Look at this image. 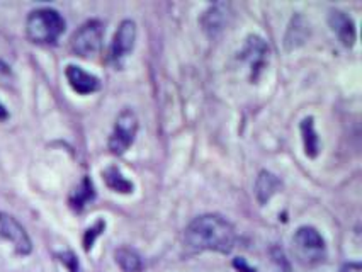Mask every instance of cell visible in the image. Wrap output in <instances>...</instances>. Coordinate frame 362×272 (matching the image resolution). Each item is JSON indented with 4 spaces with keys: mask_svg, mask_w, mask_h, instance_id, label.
<instances>
[{
    "mask_svg": "<svg viewBox=\"0 0 362 272\" xmlns=\"http://www.w3.org/2000/svg\"><path fill=\"white\" fill-rule=\"evenodd\" d=\"M235 228L225 218L218 215H204L196 218L186 230V242L194 250H213L230 254L235 247Z\"/></svg>",
    "mask_w": 362,
    "mask_h": 272,
    "instance_id": "6da1fadb",
    "label": "cell"
},
{
    "mask_svg": "<svg viewBox=\"0 0 362 272\" xmlns=\"http://www.w3.org/2000/svg\"><path fill=\"white\" fill-rule=\"evenodd\" d=\"M65 29V20L54 9H37L29 14L26 23L28 37L33 43L52 45Z\"/></svg>",
    "mask_w": 362,
    "mask_h": 272,
    "instance_id": "7a4b0ae2",
    "label": "cell"
},
{
    "mask_svg": "<svg viewBox=\"0 0 362 272\" xmlns=\"http://www.w3.org/2000/svg\"><path fill=\"white\" fill-rule=\"evenodd\" d=\"M138 133V118L132 109H123L117 116L112 135L109 138V150L115 155H123L133 145Z\"/></svg>",
    "mask_w": 362,
    "mask_h": 272,
    "instance_id": "3957f363",
    "label": "cell"
},
{
    "mask_svg": "<svg viewBox=\"0 0 362 272\" xmlns=\"http://www.w3.org/2000/svg\"><path fill=\"white\" fill-rule=\"evenodd\" d=\"M104 28L99 20H88L71 36V52L77 57L88 58L95 54L103 45Z\"/></svg>",
    "mask_w": 362,
    "mask_h": 272,
    "instance_id": "277c9868",
    "label": "cell"
},
{
    "mask_svg": "<svg viewBox=\"0 0 362 272\" xmlns=\"http://www.w3.org/2000/svg\"><path fill=\"white\" fill-rule=\"evenodd\" d=\"M134 41H136V24L133 20L126 19L117 28L115 40H112L111 52H109V58L116 66L123 64V60L133 52Z\"/></svg>",
    "mask_w": 362,
    "mask_h": 272,
    "instance_id": "5b68a950",
    "label": "cell"
},
{
    "mask_svg": "<svg viewBox=\"0 0 362 272\" xmlns=\"http://www.w3.org/2000/svg\"><path fill=\"white\" fill-rule=\"evenodd\" d=\"M0 235L14 245L16 252L19 255L31 254L33 244L26 230L14 216L7 215V213H0Z\"/></svg>",
    "mask_w": 362,
    "mask_h": 272,
    "instance_id": "8992f818",
    "label": "cell"
},
{
    "mask_svg": "<svg viewBox=\"0 0 362 272\" xmlns=\"http://www.w3.org/2000/svg\"><path fill=\"white\" fill-rule=\"evenodd\" d=\"M66 81H69L70 87L77 94L87 95L92 94V92H98L100 89V81L95 75L86 72L77 65H69L65 70Z\"/></svg>",
    "mask_w": 362,
    "mask_h": 272,
    "instance_id": "52a82bcc",
    "label": "cell"
},
{
    "mask_svg": "<svg viewBox=\"0 0 362 272\" xmlns=\"http://www.w3.org/2000/svg\"><path fill=\"white\" fill-rule=\"evenodd\" d=\"M267 54H269V48L262 37L259 36L248 37L245 52H243V58H245L248 65H250L252 78H254V81H257L259 73L262 72L265 60H267Z\"/></svg>",
    "mask_w": 362,
    "mask_h": 272,
    "instance_id": "ba28073f",
    "label": "cell"
},
{
    "mask_svg": "<svg viewBox=\"0 0 362 272\" xmlns=\"http://www.w3.org/2000/svg\"><path fill=\"white\" fill-rule=\"evenodd\" d=\"M328 23H330L332 31L339 36L344 46H352L356 41V24L342 11H332L328 16Z\"/></svg>",
    "mask_w": 362,
    "mask_h": 272,
    "instance_id": "9c48e42d",
    "label": "cell"
},
{
    "mask_svg": "<svg viewBox=\"0 0 362 272\" xmlns=\"http://www.w3.org/2000/svg\"><path fill=\"white\" fill-rule=\"evenodd\" d=\"M279 187H281L279 179H277L274 174L267 172V170H262L255 181L257 201H259L260 204H265L269 199L272 198V196L276 194Z\"/></svg>",
    "mask_w": 362,
    "mask_h": 272,
    "instance_id": "30bf717a",
    "label": "cell"
},
{
    "mask_svg": "<svg viewBox=\"0 0 362 272\" xmlns=\"http://www.w3.org/2000/svg\"><path fill=\"white\" fill-rule=\"evenodd\" d=\"M296 244L301 247V249L308 250V252H320L325 247V240L320 235L318 230L313 227H301L296 232V237H294Z\"/></svg>",
    "mask_w": 362,
    "mask_h": 272,
    "instance_id": "8fae6325",
    "label": "cell"
},
{
    "mask_svg": "<svg viewBox=\"0 0 362 272\" xmlns=\"http://www.w3.org/2000/svg\"><path fill=\"white\" fill-rule=\"evenodd\" d=\"M103 177L109 189L119 192V194H129V192H133L134 189L133 182L128 181L116 165L107 167V169L103 172Z\"/></svg>",
    "mask_w": 362,
    "mask_h": 272,
    "instance_id": "7c38bea8",
    "label": "cell"
},
{
    "mask_svg": "<svg viewBox=\"0 0 362 272\" xmlns=\"http://www.w3.org/2000/svg\"><path fill=\"white\" fill-rule=\"evenodd\" d=\"M301 135L303 145H305V152L310 158H315L320 152V138L315 131L313 118H305L301 121Z\"/></svg>",
    "mask_w": 362,
    "mask_h": 272,
    "instance_id": "4fadbf2b",
    "label": "cell"
},
{
    "mask_svg": "<svg viewBox=\"0 0 362 272\" xmlns=\"http://www.w3.org/2000/svg\"><path fill=\"white\" fill-rule=\"evenodd\" d=\"M94 198H95L94 186H92L90 179L86 177L82 182H80L77 189L74 191V194L70 196V206L74 208L75 211H82V209L86 208Z\"/></svg>",
    "mask_w": 362,
    "mask_h": 272,
    "instance_id": "5bb4252c",
    "label": "cell"
},
{
    "mask_svg": "<svg viewBox=\"0 0 362 272\" xmlns=\"http://www.w3.org/2000/svg\"><path fill=\"white\" fill-rule=\"evenodd\" d=\"M116 262L124 272H141L143 271V261L134 250L123 247V249L116 250Z\"/></svg>",
    "mask_w": 362,
    "mask_h": 272,
    "instance_id": "9a60e30c",
    "label": "cell"
},
{
    "mask_svg": "<svg viewBox=\"0 0 362 272\" xmlns=\"http://www.w3.org/2000/svg\"><path fill=\"white\" fill-rule=\"evenodd\" d=\"M104 228H106V223H104L103 220L100 221H98V223L94 225V227H90L86 232V235H83V249L87 250H90L92 247H94V242H95V238H98L100 233L104 232Z\"/></svg>",
    "mask_w": 362,
    "mask_h": 272,
    "instance_id": "2e32d148",
    "label": "cell"
},
{
    "mask_svg": "<svg viewBox=\"0 0 362 272\" xmlns=\"http://www.w3.org/2000/svg\"><path fill=\"white\" fill-rule=\"evenodd\" d=\"M58 259H60V261L65 264L66 269H69L70 272H78V261H77V257H75V255L71 252L58 254Z\"/></svg>",
    "mask_w": 362,
    "mask_h": 272,
    "instance_id": "e0dca14e",
    "label": "cell"
},
{
    "mask_svg": "<svg viewBox=\"0 0 362 272\" xmlns=\"http://www.w3.org/2000/svg\"><path fill=\"white\" fill-rule=\"evenodd\" d=\"M233 266H235V269H237L238 272H257V271L254 269V267L248 266V262H247L243 257H237V259H235Z\"/></svg>",
    "mask_w": 362,
    "mask_h": 272,
    "instance_id": "ac0fdd59",
    "label": "cell"
},
{
    "mask_svg": "<svg viewBox=\"0 0 362 272\" xmlns=\"http://www.w3.org/2000/svg\"><path fill=\"white\" fill-rule=\"evenodd\" d=\"M340 272H362V266L359 262H349V264H344L342 271Z\"/></svg>",
    "mask_w": 362,
    "mask_h": 272,
    "instance_id": "d6986e66",
    "label": "cell"
},
{
    "mask_svg": "<svg viewBox=\"0 0 362 272\" xmlns=\"http://www.w3.org/2000/svg\"><path fill=\"white\" fill-rule=\"evenodd\" d=\"M9 118V112H7V109L0 104V119H7Z\"/></svg>",
    "mask_w": 362,
    "mask_h": 272,
    "instance_id": "ffe728a7",
    "label": "cell"
}]
</instances>
